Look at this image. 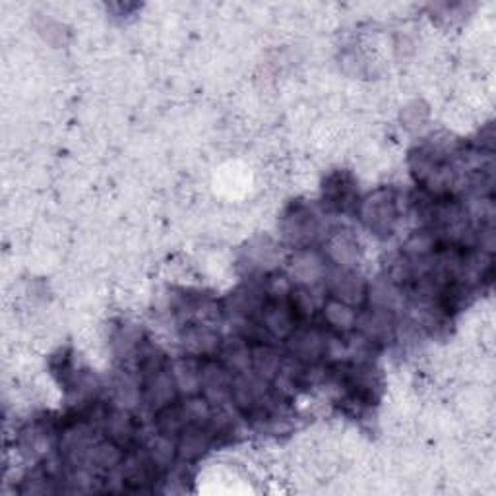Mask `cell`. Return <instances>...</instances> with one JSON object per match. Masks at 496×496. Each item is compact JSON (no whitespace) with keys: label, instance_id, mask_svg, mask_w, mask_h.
Here are the masks:
<instances>
[{"label":"cell","instance_id":"6da1fadb","mask_svg":"<svg viewBox=\"0 0 496 496\" xmlns=\"http://www.w3.org/2000/svg\"><path fill=\"white\" fill-rule=\"evenodd\" d=\"M359 216L370 231L377 235H390L398 219L396 194L390 188H379L360 202Z\"/></svg>","mask_w":496,"mask_h":496},{"label":"cell","instance_id":"7a4b0ae2","mask_svg":"<svg viewBox=\"0 0 496 496\" xmlns=\"http://www.w3.org/2000/svg\"><path fill=\"white\" fill-rule=\"evenodd\" d=\"M231 379L233 372L218 357L200 360V394L214 408H228L231 403Z\"/></svg>","mask_w":496,"mask_h":496},{"label":"cell","instance_id":"3957f363","mask_svg":"<svg viewBox=\"0 0 496 496\" xmlns=\"http://www.w3.org/2000/svg\"><path fill=\"white\" fill-rule=\"evenodd\" d=\"M257 319L269 338L288 339L297 328V317L291 309L289 295L264 299L262 307L257 312Z\"/></svg>","mask_w":496,"mask_h":496},{"label":"cell","instance_id":"277c9868","mask_svg":"<svg viewBox=\"0 0 496 496\" xmlns=\"http://www.w3.org/2000/svg\"><path fill=\"white\" fill-rule=\"evenodd\" d=\"M326 332L319 326L295 328L288 338V351L300 363L314 365L324 357Z\"/></svg>","mask_w":496,"mask_h":496},{"label":"cell","instance_id":"5b68a950","mask_svg":"<svg viewBox=\"0 0 496 496\" xmlns=\"http://www.w3.org/2000/svg\"><path fill=\"white\" fill-rule=\"evenodd\" d=\"M178 386L175 382V377L171 372V367H163L152 374L144 377V388H142V398L144 403L152 411H159L167 408L173 401L178 400Z\"/></svg>","mask_w":496,"mask_h":496},{"label":"cell","instance_id":"8992f818","mask_svg":"<svg viewBox=\"0 0 496 496\" xmlns=\"http://www.w3.org/2000/svg\"><path fill=\"white\" fill-rule=\"evenodd\" d=\"M319 219L305 206L291 208L283 219V235L291 245L305 248L319 235Z\"/></svg>","mask_w":496,"mask_h":496},{"label":"cell","instance_id":"52a82bcc","mask_svg":"<svg viewBox=\"0 0 496 496\" xmlns=\"http://www.w3.org/2000/svg\"><path fill=\"white\" fill-rule=\"evenodd\" d=\"M326 281L329 293H332L334 299L341 300V303H348L357 309L367 300L369 285L363 281V278L357 276L353 269L338 268L332 274H328Z\"/></svg>","mask_w":496,"mask_h":496},{"label":"cell","instance_id":"ba28073f","mask_svg":"<svg viewBox=\"0 0 496 496\" xmlns=\"http://www.w3.org/2000/svg\"><path fill=\"white\" fill-rule=\"evenodd\" d=\"M214 444V434L208 425L188 423L177 437V456L180 461H198Z\"/></svg>","mask_w":496,"mask_h":496},{"label":"cell","instance_id":"9c48e42d","mask_svg":"<svg viewBox=\"0 0 496 496\" xmlns=\"http://www.w3.org/2000/svg\"><path fill=\"white\" fill-rule=\"evenodd\" d=\"M355 329L372 343H382L396 332V314L394 310L372 307L367 312H359Z\"/></svg>","mask_w":496,"mask_h":496},{"label":"cell","instance_id":"30bf717a","mask_svg":"<svg viewBox=\"0 0 496 496\" xmlns=\"http://www.w3.org/2000/svg\"><path fill=\"white\" fill-rule=\"evenodd\" d=\"M291 276L300 288H314V285L320 283V279L326 278V260L322 252L310 247L295 252L291 260Z\"/></svg>","mask_w":496,"mask_h":496},{"label":"cell","instance_id":"8fae6325","mask_svg":"<svg viewBox=\"0 0 496 496\" xmlns=\"http://www.w3.org/2000/svg\"><path fill=\"white\" fill-rule=\"evenodd\" d=\"M183 345H185V349L188 351V355L200 357V359L214 357V353H218L219 345H221V338L212 326H208L204 322H197V324H188L185 328Z\"/></svg>","mask_w":496,"mask_h":496},{"label":"cell","instance_id":"7c38bea8","mask_svg":"<svg viewBox=\"0 0 496 496\" xmlns=\"http://www.w3.org/2000/svg\"><path fill=\"white\" fill-rule=\"evenodd\" d=\"M218 359L233 374L252 370V345L243 336L228 338V339H223L219 345Z\"/></svg>","mask_w":496,"mask_h":496},{"label":"cell","instance_id":"4fadbf2b","mask_svg":"<svg viewBox=\"0 0 496 496\" xmlns=\"http://www.w3.org/2000/svg\"><path fill=\"white\" fill-rule=\"evenodd\" d=\"M103 429L107 439L118 442L120 446H130L137 440V420H134L130 410L127 408H115L107 411L103 420Z\"/></svg>","mask_w":496,"mask_h":496},{"label":"cell","instance_id":"5bb4252c","mask_svg":"<svg viewBox=\"0 0 496 496\" xmlns=\"http://www.w3.org/2000/svg\"><path fill=\"white\" fill-rule=\"evenodd\" d=\"M200 357H183L171 365V372L178 386V392L183 396L200 394Z\"/></svg>","mask_w":496,"mask_h":496},{"label":"cell","instance_id":"9a60e30c","mask_svg":"<svg viewBox=\"0 0 496 496\" xmlns=\"http://www.w3.org/2000/svg\"><path fill=\"white\" fill-rule=\"evenodd\" d=\"M127 456L125 446H120L118 442L111 439H103L94 442L89 446V454H87V463L94 465L96 470L103 471H115L120 468Z\"/></svg>","mask_w":496,"mask_h":496},{"label":"cell","instance_id":"2e32d148","mask_svg":"<svg viewBox=\"0 0 496 496\" xmlns=\"http://www.w3.org/2000/svg\"><path fill=\"white\" fill-rule=\"evenodd\" d=\"M322 317L336 334H349L355 329L359 312L355 307L329 297L326 303H322Z\"/></svg>","mask_w":496,"mask_h":496},{"label":"cell","instance_id":"e0dca14e","mask_svg":"<svg viewBox=\"0 0 496 496\" xmlns=\"http://www.w3.org/2000/svg\"><path fill=\"white\" fill-rule=\"evenodd\" d=\"M281 363L283 357L272 343L258 341L257 345H252V372L258 374L260 379L272 382Z\"/></svg>","mask_w":496,"mask_h":496},{"label":"cell","instance_id":"ac0fdd59","mask_svg":"<svg viewBox=\"0 0 496 496\" xmlns=\"http://www.w3.org/2000/svg\"><path fill=\"white\" fill-rule=\"evenodd\" d=\"M188 425V417L185 411L183 401H173L167 408H163L156 413V430L163 437L177 439L180 430Z\"/></svg>","mask_w":496,"mask_h":496},{"label":"cell","instance_id":"d6986e66","mask_svg":"<svg viewBox=\"0 0 496 496\" xmlns=\"http://www.w3.org/2000/svg\"><path fill=\"white\" fill-rule=\"evenodd\" d=\"M326 252L328 258L343 269H353L359 260V245L348 233H338L336 237L329 238Z\"/></svg>","mask_w":496,"mask_h":496},{"label":"cell","instance_id":"ffe728a7","mask_svg":"<svg viewBox=\"0 0 496 496\" xmlns=\"http://www.w3.org/2000/svg\"><path fill=\"white\" fill-rule=\"evenodd\" d=\"M147 454H149V458H152V463L156 465L157 471L171 470L175 458H178L177 456V439L157 434L154 444L147 448Z\"/></svg>","mask_w":496,"mask_h":496},{"label":"cell","instance_id":"44dd1931","mask_svg":"<svg viewBox=\"0 0 496 496\" xmlns=\"http://www.w3.org/2000/svg\"><path fill=\"white\" fill-rule=\"evenodd\" d=\"M367 299L370 300L372 307L377 309H388V310H396L400 305V289L398 285L392 283L390 279L374 283L372 288L367 289Z\"/></svg>","mask_w":496,"mask_h":496},{"label":"cell","instance_id":"7402d4cb","mask_svg":"<svg viewBox=\"0 0 496 496\" xmlns=\"http://www.w3.org/2000/svg\"><path fill=\"white\" fill-rule=\"evenodd\" d=\"M437 245H439L437 235L430 231H420V233H415L408 243H405L403 254L411 260L427 258V257H432L434 250H437Z\"/></svg>","mask_w":496,"mask_h":496},{"label":"cell","instance_id":"603a6c76","mask_svg":"<svg viewBox=\"0 0 496 496\" xmlns=\"http://www.w3.org/2000/svg\"><path fill=\"white\" fill-rule=\"evenodd\" d=\"M185 411L188 417V423H197V425H208L209 419L214 415V405L209 403L202 394L197 396H188L185 401Z\"/></svg>","mask_w":496,"mask_h":496}]
</instances>
